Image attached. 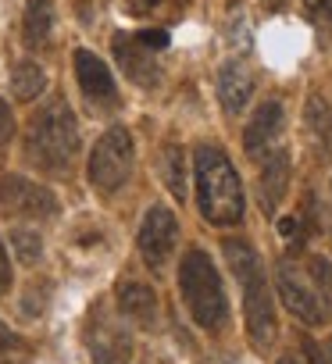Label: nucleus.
Instances as JSON below:
<instances>
[{
    "label": "nucleus",
    "instance_id": "obj_1",
    "mask_svg": "<svg viewBox=\"0 0 332 364\" xmlns=\"http://www.w3.org/2000/svg\"><path fill=\"white\" fill-rule=\"evenodd\" d=\"M79 122L65 100L40 107L26 129V161L43 175H68L79 161Z\"/></svg>",
    "mask_w": 332,
    "mask_h": 364
},
{
    "label": "nucleus",
    "instance_id": "obj_2",
    "mask_svg": "<svg viewBox=\"0 0 332 364\" xmlns=\"http://www.w3.org/2000/svg\"><path fill=\"white\" fill-rule=\"evenodd\" d=\"M275 282L282 304L304 325H325L332 318V264L325 257H282Z\"/></svg>",
    "mask_w": 332,
    "mask_h": 364
},
{
    "label": "nucleus",
    "instance_id": "obj_3",
    "mask_svg": "<svg viewBox=\"0 0 332 364\" xmlns=\"http://www.w3.org/2000/svg\"><path fill=\"white\" fill-rule=\"evenodd\" d=\"M193 175H197V208L204 222L211 225H236L243 218V182L218 146H197L193 154Z\"/></svg>",
    "mask_w": 332,
    "mask_h": 364
},
{
    "label": "nucleus",
    "instance_id": "obj_4",
    "mask_svg": "<svg viewBox=\"0 0 332 364\" xmlns=\"http://www.w3.org/2000/svg\"><path fill=\"white\" fill-rule=\"evenodd\" d=\"M222 250H225V261H229V268H232V275L240 279V289H243L247 336H250V343L257 350H268L275 343L279 321H275V300H272V289H268L261 257L243 240H225Z\"/></svg>",
    "mask_w": 332,
    "mask_h": 364
},
{
    "label": "nucleus",
    "instance_id": "obj_5",
    "mask_svg": "<svg viewBox=\"0 0 332 364\" xmlns=\"http://www.w3.org/2000/svg\"><path fill=\"white\" fill-rule=\"evenodd\" d=\"M179 293H183V304H186L190 318L200 328H208V332L225 328L229 300H225L222 275H218L215 261L208 257V250L193 247V250L183 254V261H179Z\"/></svg>",
    "mask_w": 332,
    "mask_h": 364
},
{
    "label": "nucleus",
    "instance_id": "obj_6",
    "mask_svg": "<svg viewBox=\"0 0 332 364\" xmlns=\"http://www.w3.org/2000/svg\"><path fill=\"white\" fill-rule=\"evenodd\" d=\"M132 164H136V143H132L129 129L111 125L97 139V146L90 154V164H86V175L100 193H118L132 175Z\"/></svg>",
    "mask_w": 332,
    "mask_h": 364
},
{
    "label": "nucleus",
    "instance_id": "obj_7",
    "mask_svg": "<svg viewBox=\"0 0 332 364\" xmlns=\"http://www.w3.org/2000/svg\"><path fill=\"white\" fill-rule=\"evenodd\" d=\"M0 215L18 222H43L58 215V197L26 175H4L0 178Z\"/></svg>",
    "mask_w": 332,
    "mask_h": 364
},
{
    "label": "nucleus",
    "instance_id": "obj_8",
    "mask_svg": "<svg viewBox=\"0 0 332 364\" xmlns=\"http://www.w3.org/2000/svg\"><path fill=\"white\" fill-rule=\"evenodd\" d=\"M86 346L93 353V364H129L132 360L129 328L104 304H97L86 318Z\"/></svg>",
    "mask_w": 332,
    "mask_h": 364
},
{
    "label": "nucleus",
    "instance_id": "obj_9",
    "mask_svg": "<svg viewBox=\"0 0 332 364\" xmlns=\"http://www.w3.org/2000/svg\"><path fill=\"white\" fill-rule=\"evenodd\" d=\"M176 243H179V218L164 204H154L143 215V225H139V236H136L139 257L146 261L150 272H164L172 254H176Z\"/></svg>",
    "mask_w": 332,
    "mask_h": 364
},
{
    "label": "nucleus",
    "instance_id": "obj_10",
    "mask_svg": "<svg viewBox=\"0 0 332 364\" xmlns=\"http://www.w3.org/2000/svg\"><path fill=\"white\" fill-rule=\"evenodd\" d=\"M282 129H286V111L279 100H264L254 118L247 122V132H243V146L254 161H264L272 157L275 150H282Z\"/></svg>",
    "mask_w": 332,
    "mask_h": 364
},
{
    "label": "nucleus",
    "instance_id": "obj_11",
    "mask_svg": "<svg viewBox=\"0 0 332 364\" xmlns=\"http://www.w3.org/2000/svg\"><path fill=\"white\" fill-rule=\"evenodd\" d=\"M72 65H75V82H79V90H82V97H86L90 104H97V107H114V104H118L114 75H111V68H107L93 50L79 47L75 58H72Z\"/></svg>",
    "mask_w": 332,
    "mask_h": 364
},
{
    "label": "nucleus",
    "instance_id": "obj_12",
    "mask_svg": "<svg viewBox=\"0 0 332 364\" xmlns=\"http://www.w3.org/2000/svg\"><path fill=\"white\" fill-rule=\"evenodd\" d=\"M114 58H118L122 72H125L136 86H157L161 65H157L154 50H150L146 43H139V36L118 33V36H114Z\"/></svg>",
    "mask_w": 332,
    "mask_h": 364
},
{
    "label": "nucleus",
    "instance_id": "obj_13",
    "mask_svg": "<svg viewBox=\"0 0 332 364\" xmlns=\"http://www.w3.org/2000/svg\"><path fill=\"white\" fill-rule=\"evenodd\" d=\"M254 97V75L243 61H225L218 72V100L229 114H240Z\"/></svg>",
    "mask_w": 332,
    "mask_h": 364
},
{
    "label": "nucleus",
    "instance_id": "obj_14",
    "mask_svg": "<svg viewBox=\"0 0 332 364\" xmlns=\"http://www.w3.org/2000/svg\"><path fill=\"white\" fill-rule=\"evenodd\" d=\"M118 314L139 328L157 325V293L146 282H122L118 286Z\"/></svg>",
    "mask_w": 332,
    "mask_h": 364
},
{
    "label": "nucleus",
    "instance_id": "obj_15",
    "mask_svg": "<svg viewBox=\"0 0 332 364\" xmlns=\"http://www.w3.org/2000/svg\"><path fill=\"white\" fill-rule=\"evenodd\" d=\"M286 186H289V154L286 150H275L272 157L261 161V182H257L264 215H275L279 211V204L286 197Z\"/></svg>",
    "mask_w": 332,
    "mask_h": 364
},
{
    "label": "nucleus",
    "instance_id": "obj_16",
    "mask_svg": "<svg viewBox=\"0 0 332 364\" xmlns=\"http://www.w3.org/2000/svg\"><path fill=\"white\" fill-rule=\"evenodd\" d=\"M157 171H161V182L168 186V193L183 204L190 186H186V175H190V164H186V150L179 143H164L161 154H157Z\"/></svg>",
    "mask_w": 332,
    "mask_h": 364
},
{
    "label": "nucleus",
    "instance_id": "obj_17",
    "mask_svg": "<svg viewBox=\"0 0 332 364\" xmlns=\"http://www.w3.org/2000/svg\"><path fill=\"white\" fill-rule=\"evenodd\" d=\"M54 36V4L50 0H29L22 18V40L29 50H43Z\"/></svg>",
    "mask_w": 332,
    "mask_h": 364
},
{
    "label": "nucleus",
    "instance_id": "obj_18",
    "mask_svg": "<svg viewBox=\"0 0 332 364\" xmlns=\"http://www.w3.org/2000/svg\"><path fill=\"white\" fill-rule=\"evenodd\" d=\"M43 86H47V75H43V68L36 61H18L11 68V93H15V100H36L43 93Z\"/></svg>",
    "mask_w": 332,
    "mask_h": 364
},
{
    "label": "nucleus",
    "instance_id": "obj_19",
    "mask_svg": "<svg viewBox=\"0 0 332 364\" xmlns=\"http://www.w3.org/2000/svg\"><path fill=\"white\" fill-rule=\"evenodd\" d=\"M11 247H15L22 264H36L43 257V240H40L36 229H15L11 232Z\"/></svg>",
    "mask_w": 332,
    "mask_h": 364
},
{
    "label": "nucleus",
    "instance_id": "obj_20",
    "mask_svg": "<svg viewBox=\"0 0 332 364\" xmlns=\"http://www.w3.org/2000/svg\"><path fill=\"white\" fill-rule=\"evenodd\" d=\"M304 8L314 18V26H321V29L332 26V0H304Z\"/></svg>",
    "mask_w": 332,
    "mask_h": 364
},
{
    "label": "nucleus",
    "instance_id": "obj_21",
    "mask_svg": "<svg viewBox=\"0 0 332 364\" xmlns=\"http://www.w3.org/2000/svg\"><path fill=\"white\" fill-rule=\"evenodd\" d=\"M11 139H15V114H11L8 100H0V154L8 150Z\"/></svg>",
    "mask_w": 332,
    "mask_h": 364
},
{
    "label": "nucleus",
    "instance_id": "obj_22",
    "mask_svg": "<svg viewBox=\"0 0 332 364\" xmlns=\"http://www.w3.org/2000/svg\"><path fill=\"white\" fill-rule=\"evenodd\" d=\"M22 350V343H18V336L4 325V321H0V364H8L15 353Z\"/></svg>",
    "mask_w": 332,
    "mask_h": 364
},
{
    "label": "nucleus",
    "instance_id": "obj_23",
    "mask_svg": "<svg viewBox=\"0 0 332 364\" xmlns=\"http://www.w3.org/2000/svg\"><path fill=\"white\" fill-rule=\"evenodd\" d=\"M304 350H307V357H311V364H332V336H328V343L325 346H318V343H304Z\"/></svg>",
    "mask_w": 332,
    "mask_h": 364
},
{
    "label": "nucleus",
    "instance_id": "obj_24",
    "mask_svg": "<svg viewBox=\"0 0 332 364\" xmlns=\"http://www.w3.org/2000/svg\"><path fill=\"white\" fill-rule=\"evenodd\" d=\"M139 36V43H146L150 50H164L168 47V33H161V29H143V33H136Z\"/></svg>",
    "mask_w": 332,
    "mask_h": 364
},
{
    "label": "nucleus",
    "instance_id": "obj_25",
    "mask_svg": "<svg viewBox=\"0 0 332 364\" xmlns=\"http://www.w3.org/2000/svg\"><path fill=\"white\" fill-rule=\"evenodd\" d=\"M11 289V257L4 250V243H0V296H4Z\"/></svg>",
    "mask_w": 332,
    "mask_h": 364
},
{
    "label": "nucleus",
    "instance_id": "obj_26",
    "mask_svg": "<svg viewBox=\"0 0 332 364\" xmlns=\"http://www.w3.org/2000/svg\"><path fill=\"white\" fill-rule=\"evenodd\" d=\"M264 8L268 11H279V8H286V0H264Z\"/></svg>",
    "mask_w": 332,
    "mask_h": 364
},
{
    "label": "nucleus",
    "instance_id": "obj_27",
    "mask_svg": "<svg viewBox=\"0 0 332 364\" xmlns=\"http://www.w3.org/2000/svg\"><path fill=\"white\" fill-rule=\"evenodd\" d=\"M279 364H296V360H293V357H282V360H279Z\"/></svg>",
    "mask_w": 332,
    "mask_h": 364
}]
</instances>
